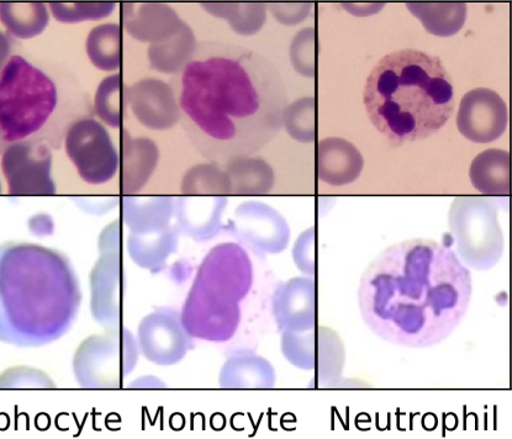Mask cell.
<instances>
[{"label":"cell","mask_w":512,"mask_h":439,"mask_svg":"<svg viewBox=\"0 0 512 439\" xmlns=\"http://www.w3.org/2000/svg\"><path fill=\"white\" fill-rule=\"evenodd\" d=\"M190 145L218 165L255 156L283 129L287 89L276 66L229 42L198 45L174 79Z\"/></svg>","instance_id":"6da1fadb"},{"label":"cell","mask_w":512,"mask_h":439,"mask_svg":"<svg viewBox=\"0 0 512 439\" xmlns=\"http://www.w3.org/2000/svg\"><path fill=\"white\" fill-rule=\"evenodd\" d=\"M472 275L450 247L416 238L373 259L358 290L363 321L382 340L427 348L455 331L471 304Z\"/></svg>","instance_id":"7a4b0ae2"},{"label":"cell","mask_w":512,"mask_h":439,"mask_svg":"<svg viewBox=\"0 0 512 439\" xmlns=\"http://www.w3.org/2000/svg\"><path fill=\"white\" fill-rule=\"evenodd\" d=\"M81 303L77 274L61 252L35 243L0 246V341L49 345L70 331Z\"/></svg>","instance_id":"3957f363"},{"label":"cell","mask_w":512,"mask_h":439,"mask_svg":"<svg viewBox=\"0 0 512 439\" xmlns=\"http://www.w3.org/2000/svg\"><path fill=\"white\" fill-rule=\"evenodd\" d=\"M363 103L374 128L401 146L429 139L447 124L455 109V88L440 57L404 49L390 52L372 68Z\"/></svg>","instance_id":"277c9868"},{"label":"cell","mask_w":512,"mask_h":439,"mask_svg":"<svg viewBox=\"0 0 512 439\" xmlns=\"http://www.w3.org/2000/svg\"><path fill=\"white\" fill-rule=\"evenodd\" d=\"M82 102L66 74L23 56L10 57L0 76V132L10 144L34 140L58 147L81 119Z\"/></svg>","instance_id":"5b68a950"},{"label":"cell","mask_w":512,"mask_h":439,"mask_svg":"<svg viewBox=\"0 0 512 439\" xmlns=\"http://www.w3.org/2000/svg\"><path fill=\"white\" fill-rule=\"evenodd\" d=\"M252 283L253 266L245 248L230 242L215 246L204 258L183 306L184 330L199 340H230Z\"/></svg>","instance_id":"8992f818"},{"label":"cell","mask_w":512,"mask_h":439,"mask_svg":"<svg viewBox=\"0 0 512 439\" xmlns=\"http://www.w3.org/2000/svg\"><path fill=\"white\" fill-rule=\"evenodd\" d=\"M448 224L455 238L456 255L477 271H489L504 252V235L498 211L490 200L479 197L456 198Z\"/></svg>","instance_id":"52a82bcc"},{"label":"cell","mask_w":512,"mask_h":439,"mask_svg":"<svg viewBox=\"0 0 512 439\" xmlns=\"http://www.w3.org/2000/svg\"><path fill=\"white\" fill-rule=\"evenodd\" d=\"M139 346L124 327L88 337L77 348L73 373L84 389H118L136 367Z\"/></svg>","instance_id":"ba28073f"},{"label":"cell","mask_w":512,"mask_h":439,"mask_svg":"<svg viewBox=\"0 0 512 439\" xmlns=\"http://www.w3.org/2000/svg\"><path fill=\"white\" fill-rule=\"evenodd\" d=\"M65 150L84 183L98 187L112 182L119 173V151L100 121H75L66 132Z\"/></svg>","instance_id":"9c48e42d"},{"label":"cell","mask_w":512,"mask_h":439,"mask_svg":"<svg viewBox=\"0 0 512 439\" xmlns=\"http://www.w3.org/2000/svg\"><path fill=\"white\" fill-rule=\"evenodd\" d=\"M0 167L8 193L14 197H52L57 193L54 153L45 142H13L5 148Z\"/></svg>","instance_id":"30bf717a"},{"label":"cell","mask_w":512,"mask_h":439,"mask_svg":"<svg viewBox=\"0 0 512 439\" xmlns=\"http://www.w3.org/2000/svg\"><path fill=\"white\" fill-rule=\"evenodd\" d=\"M230 231L253 252L276 255L287 248L290 240L288 222L271 206L247 202L237 206Z\"/></svg>","instance_id":"8fae6325"},{"label":"cell","mask_w":512,"mask_h":439,"mask_svg":"<svg viewBox=\"0 0 512 439\" xmlns=\"http://www.w3.org/2000/svg\"><path fill=\"white\" fill-rule=\"evenodd\" d=\"M190 336L181 316L170 309H158L140 322L137 342L147 361L170 367L182 361L190 348Z\"/></svg>","instance_id":"7c38bea8"},{"label":"cell","mask_w":512,"mask_h":439,"mask_svg":"<svg viewBox=\"0 0 512 439\" xmlns=\"http://www.w3.org/2000/svg\"><path fill=\"white\" fill-rule=\"evenodd\" d=\"M509 113L504 99L489 88H475L459 104L457 126L474 144H490L504 135Z\"/></svg>","instance_id":"4fadbf2b"},{"label":"cell","mask_w":512,"mask_h":439,"mask_svg":"<svg viewBox=\"0 0 512 439\" xmlns=\"http://www.w3.org/2000/svg\"><path fill=\"white\" fill-rule=\"evenodd\" d=\"M125 277L119 252L100 253L91 273V310L95 321L107 329L123 324Z\"/></svg>","instance_id":"5bb4252c"},{"label":"cell","mask_w":512,"mask_h":439,"mask_svg":"<svg viewBox=\"0 0 512 439\" xmlns=\"http://www.w3.org/2000/svg\"><path fill=\"white\" fill-rule=\"evenodd\" d=\"M124 99L135 119L151 131L171 130L181 121L176 91L162 79H140L126 89Z\"/></svg>","instance_id":"9a60e30c"},{"label":"cell","mask_w":512,"mask_h":439,"mask_svg":"<svg viewBox=\"0 0 512 439\" xmlns=\"http://www.w3.org/2000/svg\"><path fill=\"white\" fill-rule=\"evenodd\" d=\"M123 25L126 33L144 44H156L177 33L184 21L166 3H124Z\"/></svg>","instance_id":"2e32d148"},{"label":"cell","mask_w":512,"mask_h":439,"mask_svg":"<svg viewBox=\"0 0 512 439\" xmlns=\"http://www.w3.org/2000/svg\"><path fill=\"white\" fill-rule=\"evenodd\" d=\"M121 141L119 187L125 197H131L151 181L160 162V148L149 137H134L128 131Z\"/></svg>","instance_id":"e0dca14e"},{"label":"cell","mask_w":512,"mask_h":439,"mask_svg":"<svg viewBox=\"0 0 512 439\" xmlns=\"http://www.w3.org/2000/svg\"><path fill=\"white\" fill-rule=\"evenodd\" d=\"M226 197H181L174 200L179 230L194 241L207 242L223 227Z\"/></svg>","instance_id":"ac0fdd59"},{"label":"cell","mask_w":512,"mask_h":439,"mask_svg":"<svg viewBox=\"0 0 512 439\" xmlns=\"http://www.w3.org/2000/svg\"><path fill=\"white\" fill-rule=\"evenodd\" d=\"M364 160L362 153L350 141L329 137L318 148L319 178L324 183L341 187L361 176Z\"/></svg>","instance_id":"d6986e66"},{"label":"cell","mask_w":512,"mask_h":439,"mask_svg":"<svg viewBox=\"0 0 512 439\" xmlns=\"http://www.w3.org/2000/svg\"><path fill=\"white\" fill-rule=\"evenodd\" d=\"M121 214L131 234H150L167 229L174 215V199L171 197H125L121 202Z\"/></svg>","instance_id":"ffe728a7"},{"label":"cell","mask_w":512,"mask_h":439,"mask_svg":"<svg viewBox=\"0 0 512 439\" xmlns=\"http://www.w3.org/2000/svg\"><path fill=\"white\" fill-rule=\"evenodd\" d=\"M197 49V36L184 21L177 33L166 40L149 46L147 60H149V65L153 71L176 76L192 61Z\"/></svg>","instance_id":"44dd1931"},{"label":"cell","mask_w":512,"mask_h":439,"mask_svg":"<svg viewBox=\"0 0 512 439\" xmlns=\"http://www.w3.org/2000/svg\"><path fill=\"white\" fill-rule=\"evenodd\" d=\"M473 187L484 195L504 197L510 193V153L499 148L479 153L469 169Z\"/></svg>","instance_id":"7402d4cb"},{"label":"cell","mask_w":512,"mask_h":439,"mask_svg":"<svg viewBox=\"0 0 512 439\" xmlns=\"http://www.w3.org/2000/svg\"><path fill=\"white\" fill-rule=\"evenodd\" d=\"M177 248L178 231L171 226L150 234H131L128 238L131 259L147 271H161Z\"/></svg>","instance_id":"603a6c76"},{"label":"cell","mask_w":512,"mask_h":439,"mask_svg":"<svg viewBox=\"0 0 512 439\" xmlns=\"http://www.w3.org/2000/svg\"><path fill=\"white\" fill-rule=\"evenodd\" d=\"M224 166L230 194L260 195L268 193L273 187V169L261 157H240Z\"/></svg>","instance_id":"cb8c5ba5"},{"label":"cell","mask_w":512,"mask_h":439,"mask_svg":"<svg viewBox=\"0 0 512 439\" xmlns=\"http://www.w3.org/2000/svg\"><path fill=\"white\" fill-rule=\"evenodd\" d=\"M219 383L225 389L271 388L274 373L265 359L237 354L225 363Z\"/></svg>","instance_id":"d4e9b609"},{"label":"cell","mask_w":512,"mask_h":439,"mask_svg":"<svg viewBox=\"0 0 512 439\" xmlns=\"http://www.w3.org/2000/svg\"><path fill=\"white\" fill-rule=\"evenodd\" d=\"M50 17L49 5L45 3H0V21L17 39H34L44 33Z\"/></svg>","instance_id":"484cf974"},{"label":"cell","mask_w":512,"mask_h":439,"mask_svg":"<svg viewBox=\"0 0 512 439\" xmlns=\"http://www.w3.org/2000/svg\"><path fill=\"white\" fill-rule=\"evenodd\" d=\"M406 7L430 34L440 37L456 35L467 19L464 3H408Z\"/></svg>","instance_id":"4316f807"},{"label":"cell","mask_w":512,"mask_h":439,"mask_svg":"<svg viewBox=\"0 0 512 439\" xmlns=\"http://www.w3.org/2000/svg\"><path fill=\"white\" fill-rule=\"evenodd\" d=\"M123 36L118 23L95 26L87 36L86 52L95 68L103 72H116L123 61Z\"/></svg>","instance_id":"83f0119b"},{"label":"cell","mask_w":512,"mask_h":439,"mask_svg":"<svg viewBox=\"0 0 512 439\" xmlns=\"http://www.w3.org/2000/svg\"><path fill=\"white\" fill-rule=\"evenodd\" d=\"M200 7L242 36L257 34L266 23L267 5L263 3H202Z\"/></svg>","instance_id":"f1b7e54d"},{"label":"cell","mask_w":512,"mask_h":439,"mask_svg":"<svg viewBox=\"0 0 512 439\" xmlns=\"http://www.w3.org/2000/svg\"><path fill=\"white\" fill-rule=\"evenodd\" d=\"M181 194L184 197H225L230 194L229 178L218 163H200L184 173Z\"/></svg>","instance_id":"f546056e"},{"label":"cell","mask_w":512,"mask_h":439,"mask_svg":"<svg viewBox=\"0 0 512 439\" xmlns=\"http://www.w3.org/2000/svg\"><path fill=\"white\" fill-rule=\"evenodd\" d=\"M124 84L120 73L104 78L94 97V111L105 125L119 129L124 119Z\"/></svg>","instance_id":"4dcf8cb0"},{"label":"cell","mask_w":512,"mask_h":439,"mask_svg":"<svg viewBox=\"0 0 512 439\" xmlns=\"http://www.w3.org/2000/svg\"><path fill=\"white\" fill-rule=\"evenodd\" d=\"M283 126L295 141L310 144L315 140V99L295 100L284 110Z\"/></svg>","instance_id":"1f68e13d"},{"label":"cell","mask_w":512,"mask_h":439,"mask_svg":"<svg viewBox=\"0 0 512 439\" xmlns=\"http://www.w3.org/2000/svg\"><path fill=\"white\" fill-rule=\"evenodd\" d=\"M49 9L58 23L78 24L110 17L116 3H50Z\"/></svg>","instance_id":"d6a6232c"},{"label":"cell","mask_w":512,"mask_h":439,"mask_svg":"<svg viewBox=\"0 0 512 439\" xmlns=\"http://www.w3.org/2000/svg\"><path fill=\"white\" fill-rule=\"evenodd\" d=\"M290 58L295 71L305 77L315 76V30L306 28L294 37Z\"/></svg>","instance_id":"836d02e7"},{"label":"cell","mask_w":512,"mask_h":439,"mask_svg":"<svg viewBox=\"0 0 512 439\" xmlns=\"http://www.w3.org/2000/svg\"><path fill=\"white\" fill-rule=\"evenodd\" d=\"M0 386L14 389H54L56 384L49 375L39 369L18 367L0 377Z\"/></svg>","instance_id":"e575fe53"},{"label":"cell","mask_w":512,"mask_h":439,"mask_svg":"<svg viewBox=\"0 0 512 439\" xmlns=\"http://www.w3.org/2000/svg\"><path fill=\"white\" fill-rule=\"evenodd\" d=\"M267 8L273 17L284 25H297L309 17L313 4L311 3H272Z\"/></svg>","instance_id":"d590c367"},{"label":"cell","mask_w":512,"mask_h":439,"mask_svg":"<svg viewBox=\"0 0 512 439\" xmlns=\"http://www.w3.org/2000/svg\"><path fill=\"white\" fill-rule=\"evenodd\" d=\"M29 230L36 237H45L54 234V219L47 214H36L29 220Z\"/></svg>","instance_id":"8d00e7d4"},{"label":"cell","mask_w":512,"mask_h":439,"mask_svg":"<svg viewBox=\"0 0 512 439\" xmlns=\"http://www.w3.org/2000/svg\"><path fill=\"white\" fill-rule=\"evenodd\" d=\"M342 8L348 13L357 15V17H366V15L377 14L380 9L384 8V4H342Z\"/></svg>","instance_id":"74e56055"},{"label":"cell","mask_w":512,"mask_h":439,"mask_svg":"<svg viewBox=\"0 0 512 439\" xmlns=\"http://www.w3.org/2000/svg\"><path fill=\"white\" fill-rule=\"evenodd\" d=\"M10 52H12V41L0 30V76H2L4 67L7 66Z\"/></svg>","instance_id":"f35d334b"},{"label":"cell","mask_w":512,"mask_h":439,"mask_svg":"<svg viewBox=\"0 0 512 439\" xmlns=\"http://www.w3.org/2000/svg\"><path fill=\"white\" fill-rule=\"evenodd\" d=\"M142 382H145V384L140 383L139 388L156 389V388H160V386H165L162 384V382H160V380H157L155 377H145L144 379H142Z\"/></svg>","instance_id":"ab89813d"},{"label":"cell","mask_w":512,"mask_h":439,"mask_svg":"<svg viewBox=\"0 0 512 439\" xmlns=\"http://www.w3.org/2000/svg\"><path fill=\"white\" fill-rule=\"evenodd\" d=\"M0 194H2V182H0Z\"/></svg>","instance_id":"60d3db41"},{"label":"cell","mask_w":512,"mask_h":439,"mask_svg":"<svg viewBox=\"0 0 512 439\" xmlns=\"http://www.w3.org/2000/svg\"><path fill=\"white\" fill-rule=\"evenodd\" d=\"M0 136H2V132H0Z\"/></svg>","instance_id":"b9f144b4"}]
</instances>
